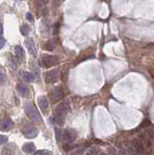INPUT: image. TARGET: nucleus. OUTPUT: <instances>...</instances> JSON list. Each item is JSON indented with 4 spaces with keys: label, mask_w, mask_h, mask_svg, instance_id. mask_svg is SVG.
<instances>
[{
    "label": "nucleus",
    "mask_w": 154,
    "mask_h": 155,
    "mask_svg": "<svg viewBox=\"0 0 154 155\" xmlns=\"http://www.w3.org/2000/svg\"><path fill=\"white\" fill-rule=\"evenodd\" d=\"M12 123L11 119L8 118V117H4V118L0 119V131H8L11 129Z\"/></svg>",
    "instance_id": "nucleus-6"
},
{
    "label": "nucleus",
    "mask_w": 154,
    "mask_h": 155,
    "mask_svg": "<svg viewBox=\"0 0 154 155\" xmlns=\"http://www.w3.org/2000/svg\"><path fill=\"white\" fill-rule=\"evenodd\" d=\"M33 155H53V153L50 150H47V149H42V150L35 151Z\"/></svg>",
    "instance_id": "nucleus-19"
},
{
    "label": "nucleus",
    "mask_w": 154,
    "mask_h": 155,
    "mask_svg": "<svg viewBox=\"0 0 154 155\" xmlns=\"http://www.w3.org/2000/svg\"><path fill=\"white\" fill-rule=\"evenodd\" d=\"M22 80H23L24 82H26V83H30V82H32L33 81V76L30 73L24 72L23 73H22Z\"/></svg>",
    "instance_id": "nucleus-17"
},
{
    "label": "nucleus",
    "mask_w": 154,
    "mask_h": 155,
    "mask_svg": "<svg viewBox=\"0 0 154 155\" xmlns=\"http://www.w3.org/2000/svg\"><path fill=\"white\" fill-rule=\"evenodd\" d=\"M36 148H35L34 143L32 142H28V143H25L23 146H22V151L24 152L25 154H31L33 152H35Z\"/></svg>",
    "instance_id": "nucleus-12"
},
{
    "label": "nucleus",
    "mask_w": 154,
    "mask_h": 155,
    "mask_svg": "<svg viewBox=\"0 0 154 155\" xmlns=\"http://www.w3.org/2000/svg\"><path fill=\"white\" fill-rule=\"evenodd\" d=\"M1 155H15V145L9 144V145L5 146L1 152Z\"/></svg>",
    "instance_id": "nucleus-15"
},
{
    "label": "nucleus",
    "mask_w": 154,
    "mask_h": 155,
    "mask_svg": "<svg viewBox=\"0 0 154 155\" xmlns=\"http://www.w3.org/2000/svg\"><path fill=\"white\" fill-rule=\"evenodd\" d=\"M42 62L45 65V67L47 68H51L55 67L60 63V57L58 55H45L42 57Z\"/></svg>",
    "instance_id": "nucleus-3"
},
{
    "label": "nucleus",
    "mask_w": 154,
    "mask_h": 155,
    "mask_svg": "<svg viewBox=\"0 0 154 155\" xmlns=\"http://www.w3.org/2000/svg\"><path fill=\"white\" fill-rule=\"evenodd\" d=\"M2 33H3V27H2V25L0 24V36L2 35Z\"/></svg>",
    "instance_id": "nucleus-29"
},
{
    "label": "nucleus",
    "mask_w": 154,
    "mask_h": 155,
    "mask_svg": "<svg viewBox=\"0 0 154 155\" xmlns=\"http://www.w3.org/2000/svg\"><path fill=\"white\" fill-rule=\"evenodd\" d=\"M22 134L24 135L25 138L27 139H33L35 138V137L37 136L38 134V130L36 128H34V127L30 126V125H26L24 127V128H22Z\"/></svg>",
    "instance_id": "nucleus-4"
},
{
    "label": "nucleus",
    "mask_w": 154,
    "mask_h": 155,
    "mask_svg": "<svg viewBox=\"0 0 154 155\" xmlns=\"http://www.w3.org/2000/svg\"><path fill=\"white\" fill-rule=\"evenodd\" d=\"M69 110H70V103H69V101H63V102H61L55 110L53 121L56 122L58 124H60V125H61V124L63 123V121H65L66 115L69 112Z\"/></svg>",
    "instance_id": "nucleus-1"
},
{
    "label": "nucleus",
    "mask_w": 154,
    "mask_h": 155,
    "mask_svg": "<svg viewBox=\"0 0 154 155\" xmlns=\"http://www.w3.org/2000/svg\"><path fill=\"white\" fill-rule=\"evenodd\" d=\"M60 79V71L58 70H53L50 71L45 73V81L47 84H53Z\"/></svg>",
    "instance_id": "nucleus-5"
},
{
    "label": "nucleus",
    "mask_w": 154,
    "mask_h": 155,
    "mask_svg": "<svg viewBox=\"0 0 154 155\" xmlns=\"http://www.w3.org/2000/svg\"><path fill=\"white\" fill-rule=\"evenodd\" d=\"M43 49L45 50H48V52H51V50H53V49H55V47H53V44L51 42H47V44L43 45Z\"/></svg>",
    "instance_id": "nucleus-23"
},
{
    "label": "nucleus",
    "mask_w": 154,
    "mask_h": 155,
    "mask_svg": "<svg viewBox=\"0 0 154 155\" xmlns=\"http://www.w3.org/2000/svg\"><path fill=\"white\" fill-rule=\"evenodd\" d=\"M48 1H50V0H36V3L38 6H45V5H47L48 3Z\"/></svg>",
    "instance_id": "nucleus-25"
},
{
    "label": "nucleus",
    "mask_w": 154,
    "mask_h": 155,
    "mask_svg": "<svg viewBox=\"0 0 154 155\" xmlns=\"http://www.w3.org/2000/svg\"><path fill=\"white\" fill-rule=\"evenodd\" d=\"M145 134L147 137H149L150 139H154V129L153 128H148L146 129Z\"/></svg>",
    "instance_id": "nucleus-20"
},
{
    "label": "nucleus",
    "mask_w": 154,
    "mask_h": 155,
    "mask_svg": "<svg viewBox=\"0 0 154 155\" xmlns=\"http://www.w3.org/2000/svg\"><path fill=\"white\" fill-rule=\"evenodd\" d=\"M7 137L4 136V135H0V145H3V144H5L7 142Z\"/></svg>",
    "instance_id": "nucleus-26"
},
{
    "label": "nucleus",
    "mask_w": 154,
    "mask_h": 155,
    "mask_svg": "<svg viewBox=\"0 0 154 155\" xmlns=\"http://www.w3.org/2000/svg\"><path fill=\"white\" fill-rule=\"evenodd\" d=\"M4 45H5V39H4V37L1 35V36H0V49H2Z\"/></svg>",
    "instance_id": "nucleus-27"
},
{
    "label": "nucleus",
    "mask_w": 154,
    "mask_h": 155,
    "mask_svg": "<svg viewBox=\"0 0 154 155\" xmlns=\"http://www.w3.org/2000/svg\"><path fill=\"white\" fill-rule=\"evenodd\" d=\"M6 81H7V78H6V75L0 71V85H5L6 84Z\"/></svg>",
    "instance_id": "nucleus-21"
},
{
    "label": "nucleus",
    "mask_w": 154,
    "mask_h": 155,
    "mask_svg": "<svg viewBox=\"0 0 154 155\" xmlns=\"http://www.w3.org/2000/svg\"><path fill=\"white\" fill-rule=\"evenodd\" d=\"M113 155H116V154H113Z\"/></svg>",
    "instance_id": "nucleus-30"
},
{
    "label": "nucleus",
    "mask_w": 154,
    "mask_h": 155,
    "mask_svg": "<svg viewBox=\"0 0 154 155\" xmlns=\"http://www.w3.org/2000/svg\"><path fill=\"white\" fill-rule=\"evenodd\" d=\"M24 44H25V47H26L27 50L29 52V53H31V55L35 57L37 52H36V47H35V44H34V41H33V39L28 37V39H25Z\"/></svg>",
    "instance_id": "nucleus-10"
},
{
    "label": "nucleus",
    "mask_w": 154,
    "mask_h": 155,
    "mask_svg": "<svg viewBox=\"0 0 154 155\" xmlns=\"http://www.w3.org/2000/svg\"><path fill=\"white\" fill-rule=\"evenodd\" d=\"M26 18L29 20L30 22H32L33 21V17H32V15H31V13H27L26 14Z\"/></svg>",
    "instance_id": "nucleus-28"
},
{
    "label": "nucleus",
    "mask_w": 154,
    "mask_h": 155,
    "mask_svg": "<svg viewBox=\"0 0 154 155\" xmlns=\"http://www.w3.org/2000/svg\"><path fill=\"white\" fill-rule=\"evenodd\" d=\"M73 148H75V146H74L73 144H70L69 142H66V144H63V149H65L66 151H70Z\"/></svg>",
    "instance_id": "nucleus-24"
},
{
    "label": "nucleus",
    "mask_w": 154,
    "mask_h": 155,
    "mask_svg": "<svg viewBox=\"0 0 154 155\" xmlns=\"http://www.w3.org/2000/svg\"><path fill=\"white\" fill-rule=\"evenodd\" d=\"M37 103L39 105V108L42 109V111H47L48 108V100L47 99V97L45 96H40L37 99Z\"/></svg>",
    "instance_id": "nucleus-13"
},
{
    "label": "nucleus",
    "mask_w": 154,
    "mask_h": 155,
    "mask_svg": "<svg viewBox=\"0 0 154 155\" xmlns=\"http://www.w3.org/2000/svg\"><path fill=\"white\" fill-rule=\"evenodd\" d=\"M14 55L15 57H16L17 60H22L24 58V50L22 49V47H20V45H16V47H14Z\"/></svg>",
    "instance_id": "nucleus-14"
},
{
    "label": "nucleus",
    "mask_w": 154,
    "mask_h": 155,
    "mask_svg": "<svg viewBox=\"0 0 154 155\" xmlns=\"http://www.w3.org/2000/svg\"><path fill=\"white\" fill-rule=\"evenodd\" d=\"M85 152V148L84 147H80V148L75 149V151L72 153V155H83Z\"/></svg>",
    "instance_id": "nucleus-22"
},
{
    "label": "nucleus",
    "mask_w": 154,
    "mask_h": 155,
    "mask_svg": "<svg viewBox=\"0 0 154 155\" xmlns=\"http://www.w3.org/2000/svg\"><path fill=\"white\" fill-rule=\"evenodd\" d=\"M132 147L134 149V151L138 154H142L145 152V147L144 144L142 143V141L140 139H134L132 142Z\"/></svg>",
    "instance_id": "nucleus-8"
},
{
    "label": "nucleus",
    "mask_w": 154,
    "mask_h": 155,
    "mask_svg": "<svg viewBox=\"0 0 154 155\" xmlns=\"http://www.w3.org/2000/svg\"><path fill=\"white\" fill-rule=\"evenodd\" d=\"M16 91H17V93L19 94L20 97H22V98H27L28 96H29L28 88L26 86L21 85V84H18V85L16 86Z\"/></svg>",
    "instance_id": "nucleus-11"
},
{
    "label": "nucleus",
    "mask_w": 154,
    "mask_h": 155,
    "mask_svg": "<svg viewBox=\"0 0 154 155\" xmlns=\"http://www.w3.org/2000/svg\"><path fill=\"white\" fill-rule=\"evenodd\" d=\"M140 140L142 141L143 144H146L148 147H150L152 145V143H151V139L149 137L146 136V134H142V135H140Z\"/></svg>",
    "instance_id": "nucleus-16"
},
{
    "label": "nucleus",
    "mask_w": 154,
    "mask_h": 155,
    "mask_svg": "<svg viewBox=\"0 0 154 155\" xmlns=\"http://www.w3.org/2000/svg\"><path fill=\"white\" fill-rule=\"evenodd\" d=\"M24 111H25V114L27 115L28 118H29L31 121L35 122V123L40 122V120H42V117H40L39 112H38V110L36 109V107L33 105V104L29 103V102L25 103Z\"/></svg>",
    "instance_id": "nucleus-2"
},
{
    "label": "nucleus",
    "mask_w": 154,
    "mask_h": 155,
    "mask_svg": "<svg viewBox=\"0 0 154 155\" xmlns=\"http://www.w3.org/2000/svg\"><path fill=\"white\" fill-rule=\"evenodd\" d=\"M63 97V92L61 90V89H58V88L53 89V90L50 92V101H51V103L58 102V101H60Z\"/></svg>",
    "instance_id": "nucleus-9"
},
{
    "label": "nucleus",
    "mask_w": 154,
    "mask_h": 155,
    "mask_svg": "<svg viewBox=\"0 0 154 155\" xmlns=\"http://www.w3.org/2000/svg\"><path fill=\"white\" fill-rule=\"evenodd\" d=\"M77 137V133L74 130H65L63 132V134H61V139H63L66 142H69V143H71V142H73L74 140L76 139Z\"/></svg>",
    "instance_id": "nucleus-7"
},
{
    "label": "nucleus",
    "mask_w": 154,
    "mask_h": 155,
    "mask_svg": "<svg viewBox=\"0 0 154 155\" xmlns=\"http://www.w3.org/2000/svg\"><path fill=\"white\" fill-rule=\"evenodd\" d=\"M20 31H21V33L24 35V36H27L28 34L30 33V31H31V29H30L29 25L27 24H23L21 26V28H20Z\"/></svg>",
    "instance_id": "nucleus-18"
}]
</instances>
